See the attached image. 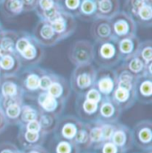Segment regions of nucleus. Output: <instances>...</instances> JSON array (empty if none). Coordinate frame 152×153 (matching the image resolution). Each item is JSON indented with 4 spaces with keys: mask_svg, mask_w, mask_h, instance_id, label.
Segmentation results:
<instances>
[{
    "mask_svg": "<svg viewBox=\"0 0 152 153\" xmlns=\"http://www.w3.org/2000/svg\"><path fill=\"white\" fill-rule=\"evenodd\" d=\"M94 59L93 62L102 69H112L121 61V55L118 50L117 40L115 38L110 40L94 43Z\"/></svg>",
    "mask_w": 152,
    "mask_h": 153,
    "instance_id": "f257e3e1",
    "label": "nucleus"
},
{
    "mask_svg": "<svg viewBox=\"0 0 152 153\" xmlns=\"http://www.w3.org/2000/svg\"><path fill=\"white\" fill-rule=\"evenodd\" d=\"M23 100V90L17 75L3 77L0 83V108L4 110L13 104H22Z\"/></svg>",
    "mask_w": 152,
    "mask_h": 153,
    "instance_id": "f03ea898",
    "label": "nucleus"
},
{
    "mask_svg": "<svg viewBox=\"0 0 152 153\" xmlns=\"http://www.w3.org/2000/svg\"><path fill=\"white\" fill-rule=\"evenodd\" d=\"M96 69L93 64L76 66L70 76V87L76 95H85L93 87Z\"/></svg>",
    "mask_w": 152,
    "mask_h": 153,
    "instance_id": "7ed1b4c3",
    "label": "nucleus"
},
{
    "mask_svg": "<svg viewBox=\"0 0 152 153\" xmlns=\"http://www.w3.org/2000/svg\"><path fill=\"white\" fill-rule=\"evenodd\" d=\"M45 71V69L38 66H29L17 74L23 90L24 98L36 100L38 94L40 93L39 81Z\"/></svg>",
    "mask_w": 152,
    "mask_h": 153,
    "instance_id": "20e7f679",
    "label": "nucleus"
},
{
    "mask_svg": "<svg viewBox=\"0 0 152 153\" xmlns=\"http://www.w3.org/2000/svg\"><path fill=\"white\" fill-rule=\"evenodd\" d=\"M110 20L113 35L116 40L136 36L137 25L125 11H119Z\"/></svg>",
    "mask_w": 152,
    "mask_h": 153,
    "instance_id": "39448f33",
    "label": "nucleus"
},
{
    "mask_svg": "<svg viewBox=\"0 0 152 153\" xmlns=\"http://www.w3.org/2000/svg\"><path fill=\"white\" fill-rule=\"evenodd\" d=\"M69 59L75 66L92 64L94 59V46L88 40H77L69 51Z\"/></svg>",
    "mask_w": 152,
    "mask_h": 153,
    "instance_id": "423d86ee",
    "label": "nucleus"
},
{
    "mask_svg": "<svg viewBox=\"0 0 152 153\" xmlns=\"http://www.w3.org/2000/svg\"><path fill=\"white\" fill-rule=\"evenodd\" d=\"M49 22L61 41L70 37L76 30V18L64 11L58 13Z\"/></svg>",
    "mask_w": 152,
    "mask_h": 153,
    "instance_id": "0eeeda50",
    "label": "nucleus"
},
{
    "mask_svg": "<svg viewBox=\"0 0 152 153\" xmlns=\"http://www.w3.org/2000/svg\"><path fill=\"white\" fill-rule=\"evenodd\" d=\"M93 87L103 97H111L116 87V76L112 69H96V77Z\"/></svg>",
    "mask_w": 152,
    "mask_h": 153,
    "instance_id": "6e6552de",
    "label": "nucleus"
},
{
    "mask_svg": "<svg viewBox=\"0 0 152 153\" xmlns=\"http://www.w3.org/2000/svg\"><path fill=\"white\" fill-rule=\"evenodd\" d=\"M31 34L43 47L53 46L61 41L54 32L51 23L47 21L39 20Z\"/></svg>",
    "mask_w": 152,
    "mask_h": 153,
    "instance_id": "1a4fd4ad",
    "label": "nucleus"
},
{
    "mask_svg": "<svg viewBox=\"0 0 152 153\" xmlns=\"http://www.w3.org/2000/svg\"><path fill=\"white\" fill-rule=\"evenodd\" d=\"M110 98L121 111H125L131 108L136 102L135 86L116 85V87Z\"/></svg>",
    "mask_w": 152,
    "mask_h": 153,
    "instance_id": "9d476101",
    "label": "nucleus"
},
{
    "mask_svg": "<svg viewBox=\"0 0 152 153\" xmlns=\"http://www.w3.org/2000/svg\"><path fill=\"white\" fill-rule=\"evenodd\" d=\"M44 47L38 44L34 37L30 41V43L28 45V46L22 52L17 54L22 62V65H24L26 67L37 66L44 58Z\"/></svg>",
    "mask_w": 152,
    "mask_h": 153,
    "instance_id": "9b49d317",
    "label": "nucleus"
},
{
    "mask_svg": "<svg viewBox=\"0 0 152 153\" xmlns=\"http://www.w3.org/2000/svg\"><path fill=\"white\" fill-rule=\"evenodd\" d=\"M36 102L42 112L59 116L65 108L66 102L51 96L47 92H41L36 98Z\"/></svg>",
    "mask_w": 152,
    "mask_h": 153,
    "instance_id": "f8f14e48",
    "label": "nucleus"
},
{
    "mask_svg": "<svg viewBox=\"0 0 152 153\" xmlns=\"http://www.w3.org/2000/svg\"><path fill=\"white\" fill-rule=\"evenodd\" d=\"M91 35L95 43H101L114 38L110 20L98 18L93 21Z\"/></svg>",
    "mask_w": 152,
    "mask_h": 153,
    "instance_id": "ddd939ff",
    "label": "nucleus"
},
{
    "mask_svg": "<svg viewBox=\"0 0 152 153\" xmlns=\"http://www.w3.org/2000/svg\"><path fill=\"white\" fill-rule=\"evenodd\" d=\"M34 11L39 20L51 22L63 10L61 7L60 0H38Z\"/></svg>",
    "mask_w": 152,
    "mask_h": 153,
    "instance_id": "4468645a",
    "label": "nucleus"
},
{
    "mask_svg": "<svg viewBox=\"0 0 152 153\" xmlns=\"http://www.w3.org/2000/svg\"><path fill=\"white\" fill-rule=\"evenodd\" d=\"M136 101L142 104L152 102V75H144L137 77L135 84Z\"/></svg>",
    "mask_w": 152,
    "mask_h": 153,
    "instance_id": "2eb2a0df",
    "label": "nucleus"
},
{
    "mask_svg": "<svg viewBox=\"0 0 152 153\" xmlns=\"http://www.w3.org/2000/svg\"><path fill=\"white\" fill-rule=\"evenodd\" d=\"M46 92L56 99H61L67 102L70 95V87L65 77L53 72L52 84Z\"/></svg>",
    "mask_w": 152,
    "mask_h": 153,
    "instance_id": "dca6fc26",
    "label": "nucleus"
},
{
    "mask_svg": "<svg viewBox=\"0 0 152 153\" xmlns=\"http://www.w3.org/2000/svg\"><path fill=\"white\" fill-rule=\"evenodd\" d=\"M22 67V62L16 53L0 57V72L3 77L16 76Z\"/></svg>",
    "mask_w": 152,
    "mask_h": 153,
    "instance_id": "f3484780",
    "label": "nucleus"
},
{
    "mask_svg": "<svg viewBox=\"0 0 152 153\" xmlns=\"http://www.w3.org/2000/svg\"><path fill=\"white\" fill-rule=\"evenodd\" d=\"M77 114L83 118H93L98 116L99 104L93 102L85 98V95H77L75 102Z\"/></svg>",
    "mask_w": 152,
    "mask_h": 153,
    "instance_id": "a211bd4d",
    "label": "nucleus"
},
{
    "mask_svg": "<svg viewBox=\"0 0 152 153\" xmlns=\"http://www.w3.org/2000/svg\"><path fill=\"white\" fill-rule=\"evenodd\" d=\"M96 19H111L120 11L119 0H95Z\"/></svg>",
    "mask_w": 152,
    "mask_h": 153,
    "instance_id": "6ab92c4d",
    "label": "nucleus"
},
{
    "mask_svg": "<svg viewBox=\"0 0 152 153\" xmlns=\"http://www.w3.org/2000/svg\"><path fill=\"white\" fill-rule=\"evenodd\" d=\"M121 114L119 108L113 102L110 97H103L99 104L98 116L102 120L112 121L117 119Z\"/></svg>",
    "mask_w": 152,
    "mask_h": 153,
    "instance_id": "aec40b11",
    "label": "nucleus"
},
{
    "mask_svg": "<svg viewBox=\"0 0 152 153\" xmlns=\"http://www.w3.org/2000/svg\"><path fill=\"white\" fill-rule=\"evenodd\" d=\"M123 63L126 66L128 71L136 77L144 75H152V64L146 65L137 55H133L123 61Z\"/></svg>",
    "mask_w": 152,
    "mask_h": 153,
    "instance_id": "412c9836",
    "label": "nucleus"
},
{
    "mask_svg": "<svg viewBox=\"0 0 152 153\" xmlns=\"http://www.w3.org/2000/svg\"><path fill=\"white\" fill-rule=\"evenodd\" d=\"M18 31L4 30L0 35V57L15 53Z\"/></svg>",
    "mask_w": 152,
    "mask_h": 153,
    "instance_id": "4be33fe9",
    "label": "nucleus"
},
{
    "mask_svg": "<svg viewBox=\"0 0 152 153\" xmlns=\"http://www.w3.org/2000/svg\"><path fill=\"white\" fill-rule=\"evenodd\" d=\"M0 11L2 14L8 19L14 18L25 13V5L23 0H2L0 4Z\"/></svg>",
    "mask_w": 152,
    "mask_h": 153,
    "instance_id": "5701e85b",
    "label": "nucleus"
},
{
    "mask_svg": "<svg viewBox=\"0 0 152 153\" xmlns=\"http://www.w3.org/2000/svg\"><path fill=\"white\" fill-rule=\"evenodd\" d=\"M41 112L42 111L38 108L36 100L24 98L23 102L22 104L20 120L24 124H27L33 120H38Z\"/></svg>",
    "mask_w": 152,
    "mask_h": 153,
    "instance_id": "b1692460",
    "label": "nucleus"
},
{
    "mask_svg": "<svg viewBox=\"0 0 152 153\" xmlns=\"http://www.w3.org/2000/svg\"><path fill=\"white\" fill-rule=\"evenodd\" d=\"M140 43L141 41L137 36L122 38V39L117 40L118 50H119L122 61L134 55L138 49Z\"/></svg>",
    "mask_w": 152,
    "mask_h": 153,
    "instance_id": "393cba45",
    "label": "nucleus"
},
{
    "mask_svg": "<svg viewBox=\"0 0 152 153\" xmlns=\"http://www.w3.org/2000/svg\"><path fill=\"white\" fill-rule=\"evenodd\" d=\"M136 25L143 28H151L152 25V1L142 6L133 17Z\"/></svg>",
    "mask_w": 152,
    "mask_h": 153,
    "instance_id": "a878e982",
    "label": "nucleus"
},
{
    "mask_svg": "<svg viewBox=\"0 0 152 153\" xmlns=\"http://www.w3.org/2000/svg\"><path fill=\"white\" fill-rule=\"evenodd\" d=\"M96 3L95 0H82L77 18L83 21H94L96 19Z\"/></svg>",
    "mask_w": 152,
    "mask_h": 153,
    "instance_id": "bb28decb",
    "label": "nucleus"
},
{
    "mask_svg": "<svg viewBox=\"0 0 152 153\" xmlns=\"http://www.w3.org/2000/svg\"><path fill=\"white\" fill-rule=\"evenodd\" d=\"M146 65L152 64V42L151 40H145L140 43L135 53Z\"/></svg>",
    "mask_w": 152,
    "mask_h": 153,
    "instance_id": "cd10ccee",
    "label": "nucleus"
},
{
    "mask_svg": "<svg viewBox=\"0 0 152 153\" xmlns=\"http://www.w3.org/2000/svg\"><path fill=\"white\" fill-rule=\"evenodd\" d=\"M76 119L74 117H66L63 119V125L61 128V132L63 137L67 139H72L75 137L77 127H76Z\"/></svg>",
    "mask_w": 152,
    "mask_h": 153,
    "instance_id": "c85d7f7f",
    "label": "nucleus"
},
{
    "mask_svg": "<svg viewBox=\"0 0 152 153\" xmlns=\"http://www.w3.org/2000/svg\"><path fill=\"white\" fill-rule=\"evenodd\" d=\"M82 0H60V4L62 9L67 13L77 17L79 8L81 5Z\"/></svg>",
    "mask_w": 152,
    "mask_h": 153,
    "instance_id": "c756f323",
    "label": "nucleus"
},
{
    "mask_svg": "<svg viewBox=\"0 0 152 153\" xmlns=\"http://www.w3.org/2000/svg\"><path fill=\"white\" fill-rule=\"evenodd\" d=\"M150 1L152 0H125L123 11L127 13L133 18L137 13V11Z\"/></svg>",
    "mask_w": 152,
    "mask_h": 153,
    "instance_id": "7c9ffc66",
    "label": "nucleus"
},
{
    "mask_svg": "<svg viewBox=\"0 0 152 153\" xmlns=\"http://www.w3.org/2000/svg\"><path fill=\"white\" fill-rule=\"evenodd\" d=\"M58 116H55L51 113H46V112H41V114L38 117V121L40 125L41 129H50L53 126L54 123L56 122V117Z\"/></svg>",
    "mask_w": 152,
    "mask_h": 153,
    "instance_id": "2f4dec72",
    "label": "nucleus"
},
{
    "mask_svg": "<svg viewBox=\"0 0 152 153\" xmlns=\"http://www.w3.org/2000/svg\"><path fill=\"white\" fill-rule=\"evenodd\" d=\"M6 119L9 121H18L20 120V116L22 111V104H13L4 110H2Z\"/></svg>",
    "mask_w": 152,
    "mask_h": 153,
    "instance_id": "473e14b6",
    "label": "nucleus"
},
{
    "mask_svg": "<svg viewBox=\"0 0 152 153\" xmlns=\"http://www.w3.org/2000/svg\"><path fill=\"white\" fill-rule=\"evenodd\" d=\"M143 124H144V126H142L139 130H137V136L142 143L146 144V143H151L152 138V133L151 125L149 124V126H147L146 122H144Z\"/></svg>",
    "mask_w": 152,
    "mask_h": 153,
    "instance_id": "72a5a7b5",
    "label": "nucleus"
},
{
    "mask_svg": "<svg viewBox=\"0 0 152 153\" xmlns=\"http://www.w3.org/2000/svg\"><path fill=\"white\" fill-rule=\"evenodd\" d=\"M53 72L51 71H45V72L42 75L39 81V90L41 92H46L50 87L52 81H53Z\"/></svg>",
    "mask_w": 152,
    "mask_h": 153,
    "instance_id": "f704fd0d",
    "label": "nucleus"
},
{
    "mask_svg": "<svg viewBox=\"0 0 152 153\" xmlns=\"http://www.w3.org/2000/svg\"><path fill=\"white\" fill-rule=\"evenodd\" d=\"M111 138L113 141L112 143L116 147L124 146L126 142V134L124 130H120V129H115L114 128V133H113V135Z\"/></svg>",
    "mask_w": 152,
    "mask_h": 153,
    "instance_id": "c9c22d12",
    "label": "nucleus"
},
{
    "mask_svg": "<svg viewBox=\"0 0 152 153\" xmlns=\"http://www.w3.org/2000/svg\"><path fill=\"white\" fill-rule=\"evenodd\" d=\"M85 98L93 102H95V103H98L100 104L101 101L103 99V96L102 95V94L97 90L95 89L94 87L91 88L85 94Z\"/></svg>",
    "mask_w": 152,
    "mask_h": 153,
    "instance_id": "e433bc0d",
    "label": "nucleus"
},
{
    "mask_svg": "<svg viewBox=\"0 0 152 153\" xmlns=\"http://www.w3.org/2000/svg\"><path fill=\"white\" fill-rule=\"evenodd\" d=\"M89 139L93 143H99L103 140L102 133V126H93L89 130Z\"/></svg>",
    "mask_w": 152,
    "mask_h": 153,
    "instance_id": "4c0bfd02",
    "label": "nucleus"
},
{
    "mask_svg": "<svg viewBox=\"0 0 152 153\" xmlns=\"http://www.w3.org/2000/svg\"><path fill=\"white\" fill-rule=\"evenodd\" d=\"M74 138H75V141L77 143H80V144L85 143L89 139V130L88 129H84V128H81V129L77 130Z\"/></svg>",
    "mask_w": 152,
    "mask_h": 153,
    "instance_id": "58836bf2",
    "label": "nucleus"
},
{
    "mask_svg": "<svg viewBox=\"0 0 152 153\" xmlns=\"http://www.w3.org/2000/svg\"><path fill=\"white\" fill-rule=\"evenodd\" d=\"M102 133L103 140H110L113 135L114 126L110 124H103L102 125Z\"/></svg>",
    "mask_w": 152,
    "mask_h": 153,
    "instance_id": "ea45409f",
    "label": "nucleus"
},
{
    "mask_svg": "<svg viewBox=\"0 0 152 153\" xmlns=\"http://www.w3.org/2000/svg\"><path fill=\"white\" fill-rule=\"evenodd\" d=\"M40 135H39V132H30L28 131L26 129V132L24 133V139L31 143H34L36 142H38Z\"/></svg>",
    "mask_w": 152,
    "mask_h": 153,
    "instance_id": "a19ab883",
    "label": "nucleus"
},
{
    "mask_svg": "<svg viewBox=\"0 0 152 153\" xmlns=\"http://www.w3.org/2000/svg\"><path fill=\"white\" fill-rule=\"evenodd\" d=\"M57 153H70L71 152V146L67 142H61L56 148Z\"/></svg>",
    "mask_w": 152,
    "mask_h": 153,
    "instance_id": "79ce46f5",
    "label": "nucleus"
},
{
    "mask_svg": "<svg viewBox=\"0 0 152 153\" xmlns=\"http://www.w3.org/2000/svg\"><path fill=\"white\" fill-rule=\"evenodd\" d=\"M26 129L30 132H40L41 127L38 120H33L26 124Z\"/></svg>",
    "mask_w": 152,
    "mask_h": 153,
    "instance_id": "37998d69",
    "label": "nucleus"
},
{
    "mask_svg": "<svg viewBox=\"0 0 152 153\" xmlns=\"http://www.w3.org/2000/svg\"><path fill=\"white\" fill-rule=\"evenodd\" d=\"M117 152V147L113 143H107L104 144L102 153H116Z\"/></svg>",
    "mask_w": 152,
    "mask_h": 153,
    "instance_id": "c03bdc74",
    "label": "nucleus"
},
{
    "mask_svg": "<svg viewBox=\"0 0 152 153\" xmlns=\"http://www.w3.org/2000/svg\"><path fill=\"white\" fill-rule=\"evenodd\" d=\"M5 120H6V118H5V117L4 115V112H3L2 109L0 108V128L2 126H4V125L5 123Z\"/></svg>",
    "mask_w": 152,
    "mask_h": 153,
    "instance_id": "a18cd8bd",
    "label": "nucleus"
},
{
    "mask_svg": "<svg viewBox=\"0 0 152 153\" xmlns=\"http://www.w3.org/2000/svg\"><path fill=\"white\" fill-rule=\"evenodd\" d=\"M0 153H13L11 150H9V149H4V150H3L2 152Z\"/></svg>",
    "mask_w": 152,
    "mask_h": 153,
    "instance_id": "49530a36",
    "label": "nucleus"
},
{
    "mask_svg": "<svg viewBox=\"0 0 152 153\" xmlns=\"http://www.w3.org/2000/svg\"><path fill=\"white\" fill-rule=\"evenodd\" d=\"M4 30V29H3V26H2V24L0 25V35H1V33H2V31Z\"/></svg>",
    "mask_w": 152,
    "mask_h": 153,
    "instance_id": "de8ad7c7",
    "label": "nucleus"
},
{
    "mask_svg": "<svg viewBox=\"0 0 152 153\" xmlns=\"http://www.w3.org/2000/svg\"><path fill=\"white\" fill-rule=\"evenodd\" d=\"M28 153H39V152H37V151H30V152H29Z\"/></svg>",
    "mask_w": 152,
    "mask_h": 153,
    "instance_id": "09e8293b",
    "label": "nucleus"
},
{
    "mask_svg": "<svg viewBox=\"0 0 152 153\" xmlns=\"http://www.w3.org/2000/svg\"><path fill=\"white\" fill-rule=\"evenodd\" d=\"M1 2H2V0H0V4H1Z\"/></svg>",
    "mask_w": 152,
    "mask_h": 153,
    "instance_id": "8fccbe9b",
    "label": "nucleus"
},
{
    "mask_svg": "<svg viewBox=\"0 0 152 153\" xmlns=\"http://www.w3.org/2000/svg\"><path fill=\"white\" fill-rule=\"evenodd\" d=\"M0 25H1V22H0Z\"/></svg>",
    "mask_w": 152,
    "mask_h": 153,
    "instance_id": "3c124183",
    "label": "nucleus"
},
{
    "mask_svg": "<svg viewBox=\"0 0 152 153\" xmlns=\"http://www.w3.org/2000/svg\"><path fill=\"white\" fill-rule=\"evenodd\" d=\"M36 1H37V2H38V0H36Z\"/></svg>",
    "mask_w": 152,
    "mask_h": 153,
    "instance_id": "603ef678",
    "label": "nucleus"
}]
</instances>
